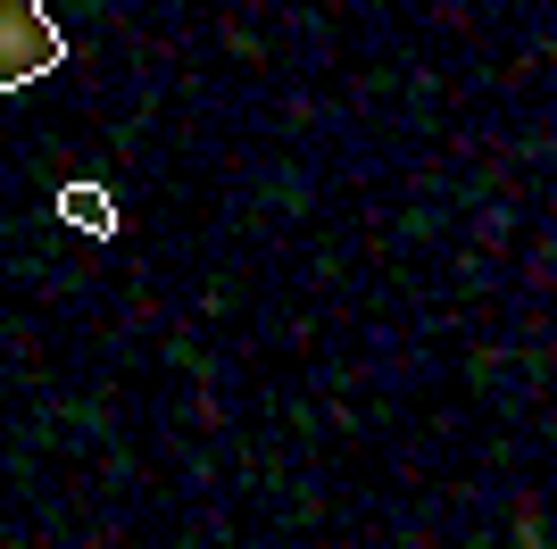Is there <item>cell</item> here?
Wrapping results in <instances>:
<instances>
[{"mask_svg": "<svg viewBox=\"0 0 557 549\" xmlns=\"http://www.w3.org/2000/svg\"><path fill=\"white\" fill-rule=\"evenodd\" d=\"M59 68H67V34L42 17V0H0V91H25Z\"/></svg>", "mask_w": 557, "mask_h": 549, "instance_id": "obj_1", "label": "cell"}, {"mask_svg": "<svg viewBox=\"0 0 557 549\" xmlns=\"http://www.w3.org/2000/svg\"><path fill=\"white\" fill-rule=\"evenodd\" d=\"M59 217L84 233H116V200L100 192V183H59Z\"/></svg>", "mask_w": 557, "mask_h": 549, "instance_id": "obj_2", "label": "cell"}]
</instances>
